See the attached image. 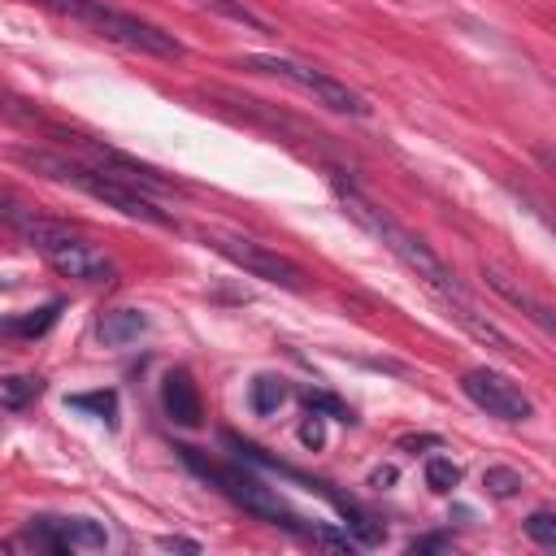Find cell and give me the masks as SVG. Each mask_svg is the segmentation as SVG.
Listing matches in <instances>:
<instances>
[{
  "instance_id": "obj_1",
  "label": "cell",
  "mask_w": 556,
  "mask_h": 556,
  "mask_svg": "<svg viewBox=\"0 0 556 556\" xmlns=\"http://www.w3.org/2000/svg\"><path fill=\"white\" fill-rule=\"evenodd\" d=\"M330 182H334V191H339V204L348 208V217L356 222V226H365L408 274H417V282H426L447 308H465V304H473L469 295H465V287H460V278L447 269V261L421 239V235H413L404 222H395L382 204H374L361 187H352V182H343V174H330Z\"/></svg>"
},
{
  "instance_id": "obj_2",
  "label": "cell",
  "mask_w": 556,
  "mask_h": 556,
  "mask_svg": "<svg viewBox=\"0 0 556 556\" xmlns=\"http://www.w3.org/2000/svg\"><path fill=\"white\" fill-rule=\"evenodd\" d=\"M4 222L9 230H17L26 239L30 252H39L61 278L87 282V287H109L117 278V265L104 256V248H96L78 226L56 222V217H39L30 208H17L13 200L4 204Z\"/></svg>"
},
{
  "instance_id": "obj_3",
  "label": "cell",
  "mask_w": 556,
  "mask_h": 556,
  "mask_svg": "<svg viewBox=\"0 0 556 556\" xmlns=\"http://www.w3.org/2000/svg\"><path fill=\"white\" fill-rule=\"evenodd\" d=\"M17 161H26L30 169H39V174H43V178H52V182L78 187L83 195L100 200L104 208H117V213H122V217H130V222H148V226L178 230L174 213H169V208H161L152 195H143V191L126 187L122 178H113V174H104V169H96V165H87V161H78V156H56V152H17Z\"/></svg>"
},
{
  "instance_id": "obj_4",
  "label": "cell",
  "mask_w": 556,
  "mask_h": 556,
  "mask_svg": "<svg viewBox=\"0 0 556 556\" xmlns=\"http://www.w3.org/2000/svg\"><path fill=\"white\" fill-rule=\"evenodd\" d=\"M39 9H52L78 26H87L91 35L126 48V52H143V56H156V61H182L187 48L156 22L139 17V13H126V9H113L104 0H30Z\"/></svg>"
},
{
  "instance_id": "obj_5",
  "label": "cell",
  "mask_w": 556,
  "mask_h": 556,
  "mask_svg": "<svg viewBox=\"0 0 556 556\" xmlns=\"http://www.w3.org/2000/svg\"><path fill=\"white\" fill-rule=\"evenodd\" d=\"M178 456H182L187 469H195L213 491H222L235 508H243V513H252V517H261V521H269V526H282V530H291V534H300V539H313V534H317V526L304 521V517H295L252 469L226 465V460H204L195 447H178Z\"/></svg>"
},
{
  "instance_id": "obj_6",
  "label": "cell",
  "mask_w": 556,
  "mask_h": 556,
  "mask_svg": "<svg viewBox=\"0 0 556 556\" xmlns=\"http://www.w3.org/2000/svg\"><path fill=\"white\" fill-rule=\"evenodd\" d=\"M239 70H252V74H265V78H278L304 96H313V104L330 109V113H343V117H369V100L348 87L343 78L317 70V65H304L295 56H278V52H248L239 56Z\"/></svg>"
},
{
  "instance_id": "obj_7",
  "label": "cell",
  "mask_w": 556,
  "mask_h": 556,
  "mask_svg": "<svg viewBox=\"0 0 556 556\" xmlns=\"http://www.w3.org/2000/svg\"><path fill=\"white\" fill-rule=\"evenodd\" d=\"M204 243H208L217 256H226L235 269H243L248 278H261V282L282 287V291H308V278H304V269H300L295 261H287L282 252H274V248H265V243H256V239H248V235H235V230H204Z\"/></svg>"
},
{
  "instance_id": "obj_8",
  "label": "cell",
  "mask_w": 556,
  "mask_h": 556,
  "mask_svg": "<svg viewBox=\"0 0 556 556\" xmlns=\"http://www.w3.org/2000/svg\"><path fill=\"white\" fill-rule=\"evenodd\" d=\"M61 139H65V148H74V152H78V161H87V165H96V169H104V174L122 178L126 187H135V191H143V195H152V200H165V195H174V191H178L161 169H152V165L135 161V156H130V152H122V148H109V143L87 139V135H65V130H61Z\"/></svg>"
},
{
  "instance_id": "obj_9",
  "label": "cell",
  "mask_w": 556,
  "mask_h": 556,
  "mask_svg": "<svg viewBox=\"0 0 556 556\" xmlns=\"http://www.w3.org/2000/svg\"><path fill=\"white\" fill-rule=\"evenodd\" d=\"M460 391H465V400H473L486 417H500V421H530V417H534L530 395H526L508 374H500V369H486V365L465 369V374H460Z\"/></svg>"
},
{
  "instance_id": "obj_10",
  "label": "cell",
  "mask_w": 556,
  "mask_h": 556,
  "mask_svg": "<svg viewBox=\"0 0 556 556\" xmlns=\"http://www.w3.org/2000/svg\"><path fill=\"white\" fill-rule=\"evenodd\" d=\"M26 543H30L35 552H52V556L104 552V547H109V530H104V521H96V517H30Z\"/></svg>"
},
{
  "instance_id": "obj_11",
  "label": "cell",
  "mask_w": 556,
  "mask_h": 556,
  "mask_svg": "<svg viewBox=\"0 0 556 556\" xmlns=\"http://www.w3.org/2000/svg\"><path fill=\"white\" fill-rule=\"evenodd\" d=\"M482 278H486V287H491L500 300H508L526 321H534V326L556 343V308H552V304H543L539 295H530L521 282H513V278H508L504 269H495V265H482Z\"/></svg>"
},
{
  "instance_id": "obj_12",
  "label": "cell",
  "mask_w": 556,
  "mask_h": 556,
  "mask_svg": "<svg viewBox=\"0 0 556 556\" xmlns=\"http://www.w3.org/2000/svg\"><path fill=\"white\" fill-rule=\"evenodd\" d=\"M161 408L174 426H187V430H195L204 421V400H200V387L187 369H169L161 378Z\"/></svg>"
},
{
  "instance_id": "obj_13",
  "label": "cell",
  "mask_w": 556,
  "mask_h": 556,
  "mask_svg": "<svg viewBox=\"0 0 556 556\" xmlns=\"http://www.w3.org/2000/svg\"><path fill=\"white\" fill-rule=\"evenodd\" d=\"M143 330H148V317H143L139 308H109V313L100 317V326H96L100 343H109V348H126V343H135Z\"/></svg>"
},
{
  "instance_id": "obj_14",
  "label": "cell",
  "mask_w": 556,
  "mask_h": 556,
  "mask_svg": "<svg viewBox=\"0 0 556 556\" xmlns=\"http://www.w3.org/2000/svg\"><path fill=\"white\" fill-rule=\"evenodd\" d=\"M61 300H48V304H39V308H30V313H17V317H4V334H13V339H39V334H48L56 321H61Z\"/></svg>"
},
{
  "instance_id": "obj_15",
  "label": "cell",
  "mask_w": 556,
  "mask_h": 556,
  "mask_svg": "<svg viewBox=\"0 0 556 556\" xmlns=\"http://www.w3.org/2000/svg\"><path fill=\"white\" fill-rule=\"evenodd\" d=\"M287 400H291V387H287V378H278V374H256V378L248 382V408H252L256 417L278 413Z\"/></svg>"
},
{
  "instance_id": "obj_16",
  "label": "cell",
  "mask_w": 556,
  "mask_h": 556,
  "mask_svg": "<svg viewBox=\"0 0 556 556\" xmlns=\"http://www.w3.org/2000/svg\"><path fill=\"white\" fill-rule=\"evenodd\" d=\"M39 391H43V378H35V374H13V378L0 382V404H4L9 413H22Z\"/></svg>"
},
{
  "instance_id": "obj_17",
  "label": "cell",
  "mask_w": 556,
  "mask_h": 556,
  "mask_svg": "<svg viewBox=\"0 0 556 556\" xmlns=\"http://www.w3.org/2000/svg\"><path fill=\"white\" fill-rule=\"evenodd\" d=\"M70 408L91 413L104 426H117V391H78V395H70Z\"/></svg>"
},
{
  "instance_id": "obj_18",
  "label": "cell",
  "mask_w": 556,
  "mask_h": 556,
  "mask_svg": "<svg viewBox=\"0 0 556 556\" xmlns=\"http://www.w3.org/2000/svg\"><path fill=\"white\" fill-rule=\"evenodd\" d=\"M426 486L434 491V495H447L456 482H460V465L452 460V456H426Z\"/></svg>"
},
{
  "instance_id": "obj_19",
  "label": "cell",
  "mask_w": 556,
  "mask_h": 556,
  "mask_svg": "<svg viewBox=\"0 0 556 556\" xmlns=\"http://www.w3.org/2000/svg\"><path fill=\"white\" fill-rule=\"evenodd\" d=\"M482 486H486L491 500H513V495H521V473L508 469V465H491L482 473Z\"/></svg>"
},
{
  "instance_id": "obj_20",
  "label": "cell",
  "mask_w": 556,
  "mask_h": 556,
  "mask_svg": "<svg viewBox=\"0 0 556 556\" xmlns=\"http://www.w3.org/2000/svg\"><path fill=\"white\" fill-rule=\"evenodd\" d=\"M526 539L539 547H556V508H534L526 521Z\"/></svg>"
},
{
  "instance_id": "obj_21",
  "label": "cell",
  "mask_w": 556,
  "mask_h": 556,
  "mask_svg": "<svg viewBox=\"0 0 556 556\" xmlns=\"http://www.w3.org/2000/svg\"><path fill=\"white\" fill-rule=\"evenodd\" d=\"M208 13H222V17H230V22H239V26H252V30H269V22L261 17V13H252L248 4H235V0H200Z\"/></svg>"
},
{
  "instance_id": "obj_22",
  "label": "cell",
  "mask_w": 556,
  "mask_h": 556,
  "mask_svg": "<svg viewBox=\"0 0 556 556\" xmlns=\"http://www.w3.org/2000/svg\"><path fill=\"white\" fill-rule=\"evenodd\" d=\"M304 404L308 408H317V413H330V417H339V421H352V408L348 404H339L334 395H326V391H304Z\"/></svg>"
},
{
  "instance_id": "obj_23",
  "label": "cell",
  "mask_w": 556,
  "mask_h": 556,
  "mask_svg": "<svg viewBox=\"0 0 556 556\" xmlns=\"http://www.w3.org/2000/svg\"><path fill=\"white\" fill-rule=\"evenodd\" d=\"M300 443H304L308 452L326 443V426H321V413H317V408H308V417L300 421Z\"/></svg>"
},
{
  "instance_id": "obj_24",
  "label": "cell",
  "mask_w": 556,
  "mask_h": 556,
  "mask_svg": "<svg viewBox=\"0 0 556 556\" xmlns=\"http://www.w3.org/2000/svg\"><path fill=\"white\" fill-rule=\"evenodd\" d=\"M447 547H452L447 534H421V539L408 543V552H447Z\"/></svg>"
},
{
  "instance_id": "obj_25",
  "label": "cell",
  "mask_w": 556,
  "mask_h": 556,
  "mask_svg": "<svg viewBox=\"0 0 556 556\" xmlns=\"http://www.w3.org/2000/svg\"><path fill=\"white\" fill-rule=\"evenodd\" d=\"M161 547H165V552H200V543H195V539H174V534H169V539H161Z\"/></svg>"
},
{
  "instance_id": "obj_26",
  "label": "cell",
  "mask_w": 556,
  "mask_h": 556,
  "mask_svg": "<svg viewBox=\"0 0 556 556\" xmlns=\"http://www.w3.org/2000/svg\"><path fill=\"white\" fill-rule=\"evenodd\" d=\"M534 161L556 178V148H534Z\"/></svg>"
},
{
  "instance_id": "obj_27",
  "label": "cell",
  "mask_w": 556,
  "mask_h": 556,
  "mask_svg": "<svg viewBox=\"0 0 556 556\" xmlns=\"http://www.w3.org/2000/svg\"><path fill=\"white\" fill-rule=\"evenodd\" d=\"M369 482H374V486H382V482H395V469H374V473H369Z\"/></svg>"
},
{
  "instance_id": "obj_28",
  "label": "cell",
  "mask_w": 556,
  "mask_h": 556,
  "mask_svg": "<svg viewBox=\"0 0 556 556\" xmlns=\"http://www.w3.org/2000/svg\"><path fill=\"white\" fill-rule=\"evenodd\" d=\"M547 222H552V230H556V217H547Z\"/></svg>"
}]
</instances>
